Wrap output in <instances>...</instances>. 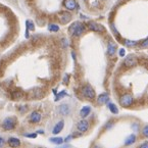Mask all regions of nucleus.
Masks as SVG:
<instances>
[{
  "mask_svg": "<svg viewBox=\"0 0 148 148\" xmlns=\"http://www.w3.org/2000/svg\"><path fill=\"white\" fill-rule=\"evenodd\" d=\"M142 135L148 139V125L147 126H144L143 128H142Z\"/></svg>",
  "mask_w": 148,
  "mask_h": 148,
  "instance_id": "bb28decb",
  "label": "nucleus"
},
{
  "mask_svg": "<svg viewBox=\"0 0 148 148\" xmlns=\"http://www.w3.org/2000/svg\"><path fill=\"white\" fill-rule=\"evenodd\" d=\"M119 102H120L122 107H124V108H129V107H131L134 104V97L131 95L130 93H124L120 96Z\"/></svg>",
  "mask_w": 148,
  "mask_h": 148,
  "instance_id": "f03ea898",
  "label": "nucleus"
},
{
  "mask_svg": "<svg viewBox=\"0 0 148 148\" xmlns=\"http://www.w3.org/2000/svg\"><path fill=\"white\" fill-rule=\"evenodd\" d=\"M138 148H148V141H144L143 143H141Z\"/></svg>",
  "mask_w": 148,
  "mask_h": 148,
  "instance_id": "c756f323",
  "label": "nucleus"
},
{
  "mask_svg": "<svg viewBox=\"0 0 148 148\" xmlns=\"http://www.w3.org/2000/svg\"><path fill=\"white\" fill-rule=\"evenodd\" d=\"M23 96H24V93H23L22 91H20V90H15V91H13L12 93H11V97H12V99H14V100L21 99Z\"/></svg>",
  "mask_w": 148,
  "mask_h": 148,
  "instance_id": "aec40b11",
  "label": "nucleus"
},
{
  "mask_svg": "<svg viewBox=\"0 0 148 148\" xmlns=\"http://www.w3.org/2000/svg\"><path fill=\"white\" fill-rule=\"evenodd\" d=\"M18 125V120L15 116H8V118L4 119V121L2 122V129L4 131H11L13 129H15Z\"/></svg>",
  "mask_w": 148,
  "mask_h": 148,
  "instance_id": "7ed1b4c3",
  "label": "nucleus"
},
{
  "mask_svg": "<svg viewBox=\"0 0 148 148\" xmlns=\"http://www.w3.org/2000/svg\"><path fill=\"white\" fill-rule=\"evenodd\" d=\"M69 80H70V76H69V75H65L64 79H63V83H64L65 85H66V84L69 83Z\"/></svg>",
  "mask_w": 148,
  "mask_h": 148,
  "instance_id": "72a5a7b5",
  "label": "nucleus"
},
{
  "mask_svg": "<svg viewBox=\"0 0 148 148\" xmlns=\"http://www.w3.org/2000/svg\"><path fill=\"white\" fill-rule=\"evenodd\" d=\"M137 140V136L136 134H130L129 136H127L126 140H125V146H131L133 145Z\"/></svg>",
  "mask_w": 148,
  "mask_h": 148,
  "instance_id": "2eb2a0df",
  "label": "nucleus"
},
{
  "mask_svg": "<svg viewBox=\"0 0 148 148\" xmlns=\"http://www.w3.org/2000/svg\"><path fill=\"white\" fill-rule=\"evenodd\" d=\"M57 111H58L59 114L65 116H69V114H70L71 108H70V106H69V104L63 103V104H60L58 107H57Z\"/></svg>",
  "mask_w": 148,
  "mask_h": 148,
  "instance_id": "1a4fd4ad",
  "label": "nucleus"
},
{
  "mask_svg": "<svg viewBox=\"0 0 148 148\" xmlns=\"http://www.w3.org/2000/svg\"><path fill=\"white\" fill-rule=\"evenodd\" d=\"M41 120H42L41 112H39V111H37V110L31 112V114L29 116V122H30L31 124H39V123L41 122Z\"/></svg>",
  "mask_w": 148,
  "mask_h": 148,
  "instance_id": "0eeeda50",
  "label": "nucleus"
},
{
  "mask_svg": "<svg viewBox=\"0 0 148 148\" xmlns=\"http://www.w3.org/2000/svg\"><path fill=\"white\" fill-rule=\"evenodd\" d=\"M57 148H70V146L69 145H62V144H61V145L58 146Z\"/></svg>",
  "mask_w": 148,
  "mask_h": 148,
  "instance_id": "4c0bfd02",
  "label": "nucleus"
},
{
  "mask_svg": "<svg viewBox=\"0 0 148 148\" xmlns=\"http://www.w3.org/2000/svg\"><path fill=\"white\" fill-rule=\"evenodd\" d=\"M18 111L21 113L27 112L28 111V105H21V106H18Z\"/></svg>",
  "mask_w": 148,
  "mask_h": 148,
  "instance_id": "cd10ccee",
  "label": "nucleus"
},
{
  "mask_svg": "<svg viewBox=\"0 0 148 148\" xmlns=\"http://www.w3.org/2000/svg\"><path fill=\"white\" fill-rule=\"evenodd\" d=\"M92 148H102V147H101V146H99V145H97V144H95V145L92 146Z\"/></svg>",
  "mask_w": 148,
  "mask_h": 148,
  "instance_id": "58836bf2",
  "label": "nucleus"
},
{
  "mask_svg": "<svg viewBox=\"0 0 148 148\" xmlns=\"http://www.w3.org/2000/svg\"><path fill=\"white\" fill-rule=\"evenodd\" d=\"M109 101V95L107 93H101L97 97V104L98 105H104Z\"/></svg>",
  "mask_w": 148,
  "mask_h": 148,
  "instance_id": "9b49d317",
  "label": "nucleus"
},
{
  "mask_svg": "<svg viewBox=\"0 0 148 148\" xmlns=\"http://www.w3.org/2000/svg\"><path fill=\"white\" fill-rule=\"evenodd\" d=\"M114 126V121H108L106 124L104 125V130H109Z\"/></svg>",
  "mask_w": 148,
  "mask_h": 148,
  "instance_id": "a878e982",
  "label": "nucleus"
},
{
  "mask_svg": "<svg viewBox=\"0 0 148 148\" xmlns=\"http://www.w3.org/2000/svg\"><path fill=\"white\" fill-rule=\"evenodd\" d=\"M48 30L50 31V32H58L59 31V27L55 24H51L48 26Z\"/></svg>",
  "mask_w": 148,
  "mask_h": 148,
  "instance_id": "b1692460",
  "label": "nucleus"
},
{
  "mask_svg": "<svg viewBox=\"0 0 148 148\" xmlns=\"http://www.w3.org/2000/svg\"><path fill=\"white\" fill-rule=\"evenodd\" d=\"M116 52V44L113 41H109L107 44V54L109 56H113Z\"/></svg>",
  "mask_w": 148,
  "mask_h": 148,
  "instance_id": "ddd939ff",
  "label": "nucleus"
},
{
  "mask_svg": "<svg viewBox=\"0 0 148 148\" xmlns=\"http://www.w3.org/2000/svg\"><path fill=\"white\" fill-rule=\"evenodd\" d=\"M90 112H91V107L88 106V105H86V106H83L82 107V109L80 110V116L81 118H87L88 116L90 114Z\"/></svg>",
  "mask_w": 148,
  "mask_h": 148,
  "instance_id": "dca6fc26",
  "label": "nucleus"
},
{
  "mask_svg": "<svg viewBox=\"0 0 148 148\" xmlns=\"http://www.w3.org/2000/svg\"><path fill=\"white\" fill-rule=\"evenodd\" d=\"M73 138H74V137H73V135L68 136V137H66V138L64 139V142H66V143H68V142H69V141H71V140H72Z\"/></svg>",
  "mask_w": 148,
  "mask_h": 148,
  "instance_id": "e433bc0d",
  "label": "nucleus"
},
{
  "mask_svg": "<svg viewBox=\"0 0 148 148\" xmlns=\"http://www.w3.org/2000/svg\"><path fill=\"white\" fill-rule=\"evenodd\" d=\"M124 43H125V45H126V47L132 48V47H135V46L138 44V42L137 41H132V40H129V39H126L124 41Z\"/></svg>",
  "mask_w": 148,
  "mask_h": 148,
  "instance_id": "412c9836",
  "label": "nucleus"
},
{
  "mask_svg": "<svg viewBox=\"0 0 148 148\" xmlns=\"http://www.w3.org/2000/svg\"><path fill=\"white\" fill-rule=\"evenodd\" d=\"M7 145L11 148H18L21 146V140L15 137H10L7 140Z\"/></svg>",
  "mask_w": 148,
  "mask_h": 148,
  "instance_id": "f8f14e48",
  "label": "nucleus"
},
{
  "mask_svg": "<svg viewBox=\"0 0 148 148\" xmlns=\"http://www.w3.org/2000/svg\"><path fill=\"white\" fill-rule=\"evenodd\" d=\"M27 25V33H26V37H29V31H34V24H33V22H30V21H27L26 23Z\"/></svg>",
  "mask_w": 148,
  "mask_h": 148,
  "instance_id": "4be33fe9",
  "label": "nucleus"
},
{
  "mask_svg": "<svg viewBox=\"0 0 148 148\" xmlns=\"http://www.w3.org/2000/svg\"><path fill=\"white\" fill-rule=\"evenodd\" d=\"M5 144V140L2 137H0V147H3Z\"/></svg>",
  "mask_w": 148,
  "mask_h": 148,
  "instance_id": "c9c22d12",
  "label": "nucleus"
},
{
  "mask_svg": "<svg viewBox=\"0 0 148 148\" xmlns=\"http://www.w3.org/2000/svg\"><path fill=\"white\" fill-rule=\"evenodd\" d=\"M89 128H90L89 122L86 121L85 119L79 121V122L77 123V130H78L80 133H86V132L89 130Z\"/></svg>",
  "mask_w": 148,
  "mask_h": 148,
  "instance_id": "423d86ee",
  "label": "nucleus"
},
{
  "mask_svg": "<svg viewBox=\"0 0 148 148\" xmlns=\"http://www.w3.org/2000/svg\"><path fill=\"white\" fill-rule=\"evenodd\" d=\"M140 48H143V49L148 48V38L145 40H143V41L141 42V44H140Z\"/></svg>",
  "mask_w": 148,
  "mask_h": 148,
  "instance_id": "c85d7f7f",
  "label": "nucleus"
},
{
  "mask_svg": "<svg viewBox=\"0 0 148 148\" xmlns=\"http://www.w3.org/2000/svg\"><path fill=\"white\" fill-rule=\"evenodd\" d=\"M119 54H120V56H125V55H126V51H125L124 48L120 49V51H119Z\"/></svg>",
  "mask_w": 148,
  "mask_h": 148,
  "instance_id": "f704fd0d",
  "label": "nucleus"
},
{
  "mask_svg": "<svg viewBox=\"0 0 148 148\" xmlns=\"http://www.w3.org/2000/svg\"><path fill=\"white\" fill-rule=\"evenodd\" d=\"M25 136L28 138H36L37 137V133H32V134H25Z\"/></svg>",
  "mask_w": 148,
  "mask_h": 148,
  "instance_id": "7c9ffc66",
  "label": "nucleus"
},
{
  "mask_svg": "<svg viewBox=\"0 0 148 148\" xmlns=\"http://www.w3.org/2000/svg\"><path fill=\"white\" fill-rule=\"evenodd\" d=\"M138 63V58L135 54H129L125 57L124 60V65L127 69H132L134 66H136Z\"/></svg>",
  "mask_w": 148,
  "mask_h": 148,
  "instance_id": "39448f33",
  "label": "nucleus"
},
{
  "mask_svg": "<svg viewBox=\"0 0 148 148\" xmlns=\"http://www.w3.org/2000/svg\"><path fill=\"white\" fill-rule=\"evenodd\" d=\"M55 96H56V97H55V101H58L59 99H62L64 96H66V92L61 91V92H59V93H57Z\"/></svg>",
  "mask_w": 148,
  "mask_h": 148,
  "instance_id": "393cba45",
  "label": "nucleus"
},
{
  "mask_svg": "<svg viewBox=\"0 0 148 148\" xmlns=\"http://www.w3.org/2000/svg\"><path fill=\"white\" fill-rule=\"evenodd\" d=\"M70 33L75 37H80L86 30V27L84 26L82 23L80 22H76L74 24H72V26L70 27Z\"/></svg>",
  "mask_w": 148,
  "mask_h": 148,
  "instance_id": "f257e3e1",
  "label": "nucleus"
},
{
  "mask_svg": "<svg viewBox=\"0 0 148 148\" xmlns=\"http://www.w3.org/2000/svg\"><path fill=\"white\" fill-rule=\"evenodd\" d=\"M63 6L68 10H75L78 6L76 0H63Z\"/></svg>",
  "mask_w": 148,
  "mask_h": 148,
  "instance_id": "9d476101",
  "label": "nucleus"
},
{
  "mask_svg": "<svg viewBox=\"0 0 148 148\" xmlns=\"http://www.w3.org/2000/svg\"><path fill=\"white\" fill-rule=\"evenodd\" d=\"M106 104H107V107H108L109 111H110L111 113H113V114H118V113H119V109H118V106H116L114 103L109 102V101H108Z\"/></svg>",
  "mask_w": 148,
  "mask_h": 148,
  "instance_id": "a211bd4d",
  "label": "nucleus"
},
{
  "mask_svg": "<svg viewBox=\"0 0 148 148\" xmlns=\"http://www.w3.org/2000/svg\"><path fill=\"white\" fill-rule=\"evenodd\" d=\"M63 127H64V121H59V122L54 126V128H53L52 134L53 135H57V134H59L61 131L63 130Z\"/></svg>",
  "mask_w": 148,
  "mask_h": 148,
  "instance_id": "4468645a",
  "label": "nucleus"
},
{
  "mask_svg": "<svg viewBox=\"0 0 148 148\" xmlns=\"http://www.w3.org/2000/svg\"><path fill=\"white\" fill-rule=\"evenodd\" d=\"M85 1H87V0H85Z\"/></svg>",
  "mask_w": 148,
  "mask_h": 148,
  "instance_id": "a19ab883",
  "label": "nucleus"
},
{
  "mask_svg": "<svg viewBox=\"0 0 148 148\" xmlns=\"http://www.w3.org/2000/svg\"><path fill=\"white\" fill-rule=\"evenodd\" d=\"M132 129L134 130V132H138V130H139V126H138V124H133L132 125Z\"/></svg>",
  "mask_w": 148,
  "mask_h": 148,
  "instance_id": "2f4dec72",
  "label": "nucleus"
},
{
  "mask_svg": "<svg viewBox=\"0 0 148 148\" xmlns=\"http://www.w3.org/2000/svg\"><path fill=\"white\" fill-rule=\"evenodd\" d=\"M44 95L43 91H42L41 89H39V88H37V89L34 90V97L35 98H42Z\"/></svg>",
  "mask_w": 148,
  "mask_h": 148,
  "instance_id": "5701e85b",
  "label": "nucleus"
},
{
  "mask_svg": "<svg viewBox=\"0 0 148 148\" xmlns=\"http://www.w3.org/2000/svg\"><path fill=\"white\" fill-rule=\"evenodd\" d=\"M38 148H44V147H38Z\"/></svg>",
  "mask_w": 148,
  "mask_h": 148,
  "instance_id": "ea45409f",
  "label": "nucleus"
},
{
  "mask_svg": "<svg viewBox=\"0 0 148 148\" xmlns=\"http://www.w3.org/2000/svg\"><path fill=\"white\" fill-rule=\"evenodd\" d=\"M111 29H112V32L114 33V35H116V36H120V35H119V32L116 31V29L114 28V25H113V24H111Z\"/></svg>",
  "mask_w": 148,
  "mask_h": 148,
  "instance_id": "473e14b6",
  "label": "nucleus"
},
{
  "mask_svg": "<svg viewBox=\"0 0 148 148\" xmlns=\"http://www.w3.org/2000/svg\"><path fill=\"white\" fill-rule=\"evenodd\" d=\"M49 141L52 144H55V145H61V144H63V142H64V139L61 137H52L49 139Z\"/></svg>",
  "mask_w": 148,
  "mask_h": 148,
  "instance_id": "6ab92c4d",
  "label": "nucleus"
},
{
  "mask_svg": "<svg viewBox=\"0 0 148 148\" xmlns=\"http://www.w3.org/2000/svg\"><path fill=\"white\" fill-rule=\"evenodd\" d=\"M81 93H82V95L84 97L87 98V99H90V100H93L96 96L95 91H94V89L90 85L83 86V87L81 88Z\"/></svg>",
  "mask_w": 148,
  "mask_h": 148,
  "instance_id": "20e7f679",
  "label": "nucleus"
},
{
  "mask_svg": "<svg viewBox=\"0 0 148 148\" xmlns=\"http://www.w3.org/2000/svg\"><path fill=\"white\" fill-rule=\"evenodd\" d=\"M72 14H71L69 11H61L60 13L58 14V18H59V22L61 24L65 25V24H69V23L72 21Z\"/></svg>",
  "mask_w": 148,
  "mask_h": 148,
  "instance_id": "6e6552de",
  "label": "nucleus"
},
{
  "mask_svg": "<svg viewBox=\"0 0 148 148\" xmlns=\"http://www.w3.org/2000/svg\"><path fill=\"white\" fill-rule=\"evenodd\" d=\"M88 29L91 31H94V32H101L102 27H100L99 25L94 22H90V23H88Z\"/></svg>",
  "mask_w": 148,
  "mask_h": 148,
  "instance_id": "f3484780",
  "label": "nucleus"
}]
</instances>
